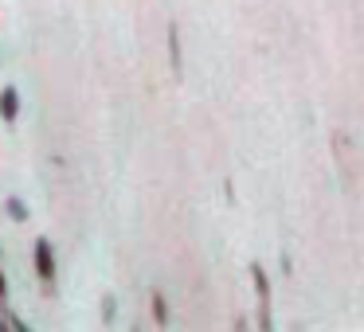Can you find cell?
I'll return each instance as SVG.
<instances>
[{"mask_svg":"<svg viewBox=\"0 0 364 332\" xmlns=\"http://www.w3.org/2000/svg\"><path fill=\"white\" fill-rule=\"evenodd\" d=\"M255 277V297H259V328H270V277L262 274V266H251Z\"/></svg>","mask_w":364,"mask_h":332,"instance_id":"obj_1","label":"cell"},{"mask_svg":"<svg viewBox=\"0 0 364 332\" xmlns=\"http://www.w3.org/2000/svg\"><path fill=\"white\" fill-rule=\"evenodd\" d=\"M36 274L43 277V285H55V254L48 238H36Z\"/></svg>","mask_w":364,"mask_h":332,"instance_id":"obj_2","label":"cell"},{"mask_svg":"<svg viewBox=\"0 0 364 332\" xmlns=\"http://www.w3.org/2000/svg\"><path fill=\"white\" fill-rule=\"evenodd\" d=\"M16 114H20V98H16V90H12V87H4V90H0V118L12 126Z\"/></svg>","mask_w":364,"mask_h":332,"instance_id":"obj_3","label":"cell"},{"mask_svg":"<svg viewBox=\"0 0 364 332\" xmlns=\"http://www.w3.org/2000/svg\"><path fill=\"white\" fill-rule=\"evenodd\" d=\"M168 63L181 74V32H176V24H168Z\"/></svg>","mask_w":364,"mask_h":332,"instance_id":"obj_4","label":"cell"},{"mask_svg":"<svg viewBox=\"0 0 364 332\" xmlns=\"http://www.w3.org/2000/svg\"><path fill=\"white\" fill-rule=\"evenodd\" d=\"M153 321L168 324V309H165V297H161V293H153Z\"/></svg>","mask_w":364,"mask_h":332,"instance_id":"obj_5","label":"cell"},{"mask_svg":"<svg viewBox=\"0 0 364 332\" xmlns=\"http://www.w3.org/2000/svg\"><path fill=\"white\" fill-rule=\"evenodd\" d=\"M9 211L16 215V219H28V211H24V204H20V199H9Z\"/></svg>","mask_w":364,"mask_h":332,"instance_id":"obj_6","label":"cell"},{"mask_svg":"<svg viewBox=\"0 0 364 332\" xmlns=\"http://www.w3.org/2000/svg\"><path fill=\"white\" fill-rule=\"evenodd\" d=\"M0 328H24V321L20 316H0Z\"/></svg>","mask_w":364,"mask_h":332,"instance_id":"obj_7","label":"cell"},{"mask_svg":"<svg viewBox=\"0 0 364 332\" xmlns=\"http://www.w3.org/2000/svg\"><path fill=\"white\" fill-rule=\"evenodd\" d=\"M0 305H9V282H4V274H0Z\"/></svg>","mask_w":364,"mask_h":332,"instance_id":"obj_8","label":"cell"}]
</instances>
